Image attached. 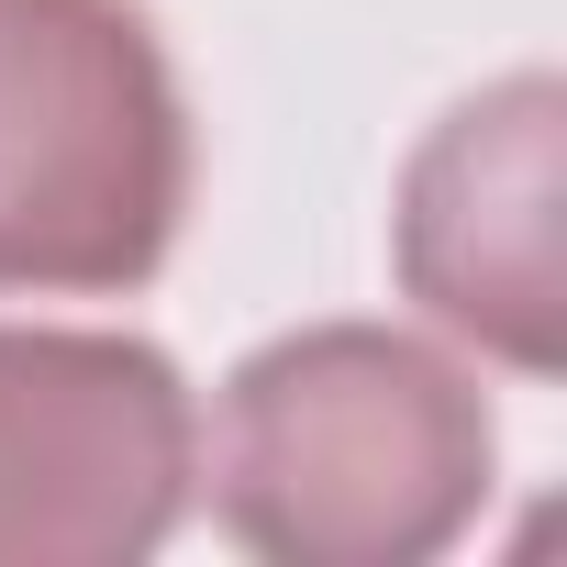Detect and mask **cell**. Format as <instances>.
<instances>
[{"label": "cell", "instance_id": "1", "mask_svg": "<svg viewBox=\"0 0 567 567\" xmlns=\"http://www.w3.org/2000/svg\"><path fill=\"white\" fill-rule=\"evenodd\" d=\"M501 434L456 357L390 323L267 334L223 379L212 512L267 567H423L489 501Z\"/></svg>", "mask_w": 567, "mask_h": 567}, {"label": "cell", "instance_id": "4", "mask_svg": "<svg viewBox=\"0 0 567 567\" xmlns=\"http://www.w3.org/2000/svg\"><path fill=\"white\" fill-rule=\"evenodd\" d=\"M556 145H567V90L545 68L456 101L390 212V267L401 290L467 334L478 357L556 379L567 368V256H556Z\"/></svg>", "mask_w": 567, "mask_h": 567}, {"label": "cell", "instance_id": "2", "mask_svg": "<svg viewBox=\"0 0 567 567\" xmlns=\"http://www.w3.org/2000/svg\"><path fill=\"white\" fill-rule=\"evenodd\" d=\"M189 223V101L145 0H0V290H145Z\"/></svg>", "mask_w": 567, "mask_h": 567}, {"label": "cell", "instance_id": "3", "mask_svg": "<svg viewBox=\"0 0 567 567\" xmlns=\"http://www.w3.org/2000/svg\"><path fill=\"white\" fill-rule=\"evenodd\" d=\"M200 401L167 346L0 323V567H134L189 523Z\"/></svg>", "mask_w": 567, "mask_h": 567}]
</instances>
